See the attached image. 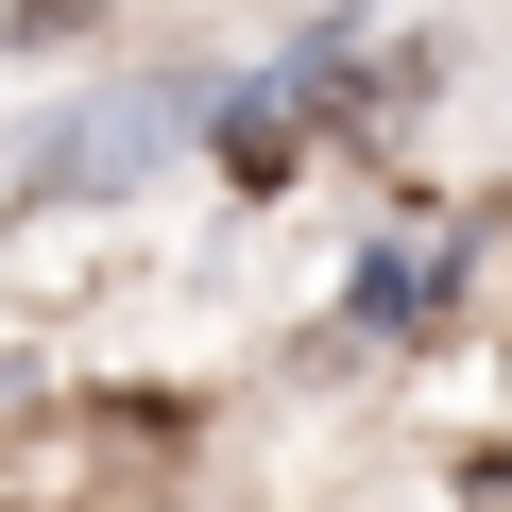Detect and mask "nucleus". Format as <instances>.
Masks as SVG:
<instances>
[{
  "label": "nucleus",
  "mask_w": 512,
  "mask_h": 512,
  "mask_svg": "<svg viewBox=\"0 0 512 512\" xmlns=\"http://www.w3.org/2000/svg\"><path fill=\"white\" fill-rule=\"evenodd\" d=\"M103 0H0V35H86Z\"/></svg>",
  "instance_id": "nucleus-1"
}]
</instances>
